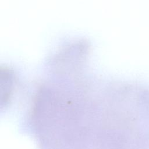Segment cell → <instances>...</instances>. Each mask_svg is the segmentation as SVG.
Masks as SVG:
<instances>
[{"mask_svg": "<svg viewBox=\"0 0 149 149\" xmlns=\"http://www.w3.org/2000/svg\"><path fill=\"white\" fill-rule=\"evenodd\" d=\"M62 88L44 86L35 99L33 119L45 149H86L90 104Z\"/></svg>", "mask_w": 149, "mask_h": 149, "instance_id": "obj_1", "label": "cell"}, {"mask_svg": "<svg viewBox=\"0 0 149 149\" xmlns=\"http://www.w3.org/2000/svg\"><path fill=\"white\" fill-rule=\"evenodd\" d=\"M1 77L3 78V81L5 83V88L2 91V92H4L3 94H2V96L3 97V98L2 99V101H5V104H6L7 101L9 100L11 95V92L12 91V90L13 87V76L12 73L7 69H5L3 72L1 70ZM1 80H2L1 79Z\"/></svg>", "mask_w": 149, "mask_h": 149, "instance_id": "obj_2", "label": "cell"}]
</instances>
